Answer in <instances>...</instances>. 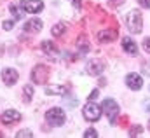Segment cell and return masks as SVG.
<instances>
[{"label": "cell", "mask_w": 150, "mask_h": 138, "mask_svg": "<svg viewBox=\"0 0 150 138\" xmlns=\"http://www.w3.org/2000/svg\"><path fill=\"white\" fill-rule=\"evenodd\" d=\"M126 25L131 33H140L143 28V14L140 9H131L126 14Z\"/></svg>", "instance_id": "1"}, {"label": "cell", "mask_w": 150, "mask_h": 138, "mask_svg": "<svg viewBox=\"0 0 150 138\" xmlns=\"http://www.w3.org/2000/svg\"><path fill=\"white\" fill-rule=\"evenodd\" d=\"M68 93H70V86H65V84H52L45 87V95L49 96H65Z\"/></svg>", "instance_id": "8"}, {"label": "cell", "mask_w": 150, "mask_h": 138, "mask_svg": "<svg viewBox=\"0 0 150 138\" xmlns=\"http://www.w3.org/2000/svg\"><path fill=\"white\" fill-rule=\"evenodd\" d=\"M65 103L68 105V107H72V108H74V107H77V103H79V102H77V98H65Z\"/></svg>", "instance_id": "24"}, {"label": "cell", "mask_w": 150, "mask_h": 138, "mask_svg": "<svg viewBox=\"0 0 150 138\" xmlns=\"http://www.w3.org/2000/svg\"><path fill=\"white\" fill-rule=\"evenodd\" d=\"M49 77V70L45 65H37L35 68L32 70V80L33 84H45Z\"/></svg>", "instance_id": "7"}, {"label": "cell", "mask_w": 150, "mask_h": 138, "mask_svg": "<svg viewBox=\"0 0 150 138\" xmlns=\"http://www.w3.org/2000/svg\"><path fill=\"white\" fill-rule=\"evenodd\" d=\"M12 26H14V21L12 19H4V23H2V28L4 30L9 32V30H12Z\"/></svg>", "instance_id": "23"}, {"label": "cell", "mask_w": 150, "mask_h": 138, "mask_svg": "<svg viewBox=\"0 0 150 138\" xmlns=\"http://www.w3.org/2000/svg\"><path fill=\"white\" fill-rule=\"evenodd\" d=\"M149 131H150V121H149Z\"/></svg>", "instance_id": "32"}, {"label": "cell", "mask_w": 150, "mask_h": 138, "mask_svg": "<svg viewBox=\"0 0 150 138\" xmlns=\"http://www.w3.org/2000/svg\"><path fill=\"white\" fill-rule=\"evenodd\" d=\"M96 137H98V131L94 128H89V129L84 131V138H96Z\"/></svg>", "instance_id": "21"}, {"label": "cell", "mask_w": 150, "mask_h": 138, "mask_svg": "<svg viewBox=\"0 0 150 138\" xmlns=\"http://www.w3.org/2000/svg\"><path fill=\"white\" fill-rule=\"evenodd\" d=\"M138 4L145 9H150V0H138Z\"/></svg>", "instance_id": "28"}, {"label": "cell", "mask_w": 150, "mask_h": 138, "mask_svg": "<svg viewBox=\"0 0 150 138\" xmlns=\"http://www.w3.org/2000/svg\"><path fill=\"white\" fill-rule=\"evenodd\" d=\"M23 95H25V102L28 103V102L33 98V86H32V84H26V86L23 87Z\"/></svg>", "instance_id": "19"}, {"label": "cell", "mask_w": 150, "mask_h": 138, "mask_svg": "<svg viewBox=\"0 0 150 138\" xmlns=\"http://www.w3.org/2000/svg\"><path fill=\"white\" fill-rule=\"evenodd\" d=\"M101 110H103V114L108 117V121H110V124H115V119H117V115H119V103L112 100V98H107V100H103V103H101Z\"/></svg>", "instance_id": "3"}, {"label": "cell", "mask_w": 150, "mask_h": 138, "mask_svg": "<svg viewBox=\"0 0 150 138\" xmlns=\"http://www.w3.org/2000/svg\"><path fill=\"white\" fill-rule=\"evenodd\" d=\"M18 79H19L18 70H14V68H4L2 70V80H4L5 86H14L18 82Z\"/></svg>", "instance_id": "9"}, {"label": "cell", "mask_w": 150, "mask_h": 138, "mask_svg": "<svg viewBox=\"0 0 150 138\" xmlns=\"http://www.w3.org/2000/svg\"><path fill=\"white\" fill-rule=\"evenodd\" d=\"M120 44H122V49H124L127 54H131V56H136V54H138V46H136V42H134L131 37H124Z\"/></svg>", "instance_id": "13"}, {"label": "cell", "mask_w": 150, "mask_h": 138, "mask_svg": "<svg viewBox=\"0 0 150 138\" xmlns=\"http://www.w3.org/2000/svg\"><path fill=\"white\" fill-rule=\"evenodd\" d=\"M67 32V25L65 23H56L52 28H51V33L54 35V37H59V35H63Z\"/></svg>", "instance_id": "16"}, {"label": "cell", "mask_w": 150, "mask_h": 138, "mask_svg": "<svg viewBox=\"0 0 150 138\" xmlns=\"http://www.w3.org/2000/svg\"><path fill=\"white\" fill-rule=\"evenodd\" d=\"M82 115H84L86 121L96 122L101 117V107H98L94 102H87V103L84 105V108H82Z\"/></svg>", "instance_id": "4"}, {"label": "cell", "mask_w": 150, "mask_h": 138, "mask_svg": "<svg viewBox=\"0 0 150 138\" xmlns=\"http://www.w3.org/2000/svg\"><path fill=\"white\" fill-rule=\"evenodd\" d=\"M145 107H147V110H149V112H150V103H147V105H145Z\"/></svg>", "instance_id": "31"}, {"label": "cell", "mask_w": 150, "mask_h": 138, "mask_svg": "<svg viewBox=\"0 0 150 138\" xmlns=\"http://www.w3.org/2000/svg\"><path fill=\"white\" fill-rule=\"evenodd\" d=\"M19 7L28 14H38L44 9V2L42 0H21Z\"/></svg>", "instance_id": "6"}, {"label": "cell", "mask_w": 150, "mask_h": 138, "mask_svg": "<svg viewBox=\"0 0 150 138\" xmlns=\"http://www.w3.org/2000/svg\"><path fill=\"white\" fill-rule=\"evenodd\" d=\"M124 4V0H110V5H113V7H120Z\"/></svg>", "instance_id": "29"}, {"label": "cell", "mask_w": 150, "mask_h": 138, "mask_svg": "<svg viewBox=\"0 0 150 138\" xmlns=\"http://www.w3.org/2000/svg\"><path fill=\"white\" fill-rule=\"evenodd\" d=\"M126 84L127 87H131L133 91H138L143 87V79L138 75V73H127L126 75Z\"/></svg>", "instance_id": "10"}, {"label": "cell", "mask_w": 150, "mask_h": 138, "mask_svg": "<svg viewBox=\"0 0 150 138\" xmlns=\"http://www.w3.org/2000/svg\"><path fill=\"white\" fill-rule=\"evenodd\" d=\"M117 37V30L113 28H103L101 32H98V40L101 44H107V42H113Z\"/></svg>", "instance_id": "14"}, {"label": "cell", "mask_w": 150, "mask_h": 138, "mask_svg": "<svg viewBox=\"0 0 150 138\" xmlns=\"http://www.w3.org/2000/svg\"><path fill=\"white\" fill-rule=\"evenodd\" d=\"M142 47H143V51H145L147 54H150V37H145V38H143Z\"/></svg>", "instance_id": "22"}, {"label": "cell", "mask_w": 150, "mask_h": 138, "mask_svg": "<svg viewBox=\"0 0 150 138\" xmlns=\"http://www.w3.org/2000/svg\"><path fill=\"white\" fill-rule=\"evenodd\" d=\"M42 26H44V23H42L38 18H32L30 21H26V23H25L23 30H25L26 33H38V32L42 30Z\"/></svg>", "instance_id": "11"}, {"label": "cell", "mask_w": 150, "mask_h": 138, "mask_svg": "<svg viewBox=\"0 0 150 138\" xmlns=\"http://www.w3.org/2000/svg\"><path fill=\"white\" fill-rule=\"evenodd\" d=\"M77 47H79L82 53H89V49H91V46H89V42H87V38H86V37H80V38H79Z\"/></svg>", "instance_id": "18"}, {"label": "cell", "mask_w": 150, "mask_h": 138, "mask_svg": "<svg viewBox=\"0 0 150 138\" xmlns=\"http://www.w3.org/2000/svg\"><path fill=\"white\" fill-rule=\"evenodd\" d=\"M105 84H107V80H105V79H100V80H98V86H105Z\"/></svg>", "instance_id": "30"}, {"label": "cell", "mask_w": 150, "mask_h": 138, "mask_svg": "<svg viewBox=\"0 0 150 138\" xmlns=\"http://www.w3.org/2000/svg\"><path fill=\"white\" fill-rule=\"evenodd\" d=\"M16 137L18 138H32L33 137V131H30V129H19L16 133Z\"/></svg>", "instance_id": "20"}, {"label": "cell", "mask_w": 150, "mask_h": 138, "mask_svg": "<svg viewBox=\"0 0 150 138\" xmlns=\"http://www.w3.org/2000/svg\"><path fill=\"white\" fill-rule=\"evenodd\" d=\"M142 129H143L142 126H134L133 129H129V135H131V137H134V135H138V133H142Z\"/></svg>", "instance_id": "26"}, {"label": "cell", "mask_w": 150, "mask_h": 138, "mask_svg": "<svg viewBox=\"0 0 150 138\" xmlns=\"http://www.w3.org/2000/svg\"><path fill=\"white\" fill-rule=\"evenodd\" d=\"M40 49L45 53V54H56V46H54V42H51V40H42L40 42Z\"/></svg>", "instance_id": "15"}, {"label": "cell", "mask_w": 150, "mask_h": 138, "mask_svg": "<svg viewBox=\"0 0 150 138\" xmlns=\"http://www.w3.org/2000/svg\"><path fill=\"white\" fill-rule=\"evenodd\" d=\"M105 68H107V63L103 60H89L86 65V72L93 77H100Z\"/></svg>", "instance_id": "5"}, {"label": "cell", "mask_w": 150, "mask_h": 138, "mask_svg": "<svg viewBox=\"0 0 150 138\" xmlns=\"http://www.w3.org/2000/svg\"><path fill=\"white\" fill-rule=\"evenodd\" d=\"M142 68H143L142 72H143L147 77H150V63H149V61H147V63H143V65H142Z\"/></svg>", "instance_id": "25"}, {"label": "cell", "mask_w": 150, "mask_h": 138, "mask_svg": "<svg viewBox=\"0 0 150 138\" xmlns=\"http://www.w3.org/2000/svg\"><path fill=\"white\" fill-rule=\"evenodd\" d=\"M98 93H100L98 89H93L91 95H89V102H94V98H98Z\"/></svg>", "instance_id": "27"}, {"label": "cell", "mask_w": 150, "mask_h": 138, "mask_svg": "<svg viewBox=\"0 0 150 138\" xmlns=\"http://www.w3.org/2000/svg\"><path fill=\"white\" fill-rule=\"evenodd\" d=\"M45 121H47L49 126L58 128V126H63V124H65V121H67V114L63 112V108H59V107H52V108H49V110L45 112Z\"/></svg>", "instance_id": "2"}, {"label": "cell", "mask_w": 150, "mask_h": 138, "mask_svg": "<svg viewBox=\"0 0 150 138\" xmlns=\"http://www.w3.org/2000/svg\"><path fill=\"white\" fill-rule=\"evenodd\" d=\"M9 11H11V14L14 16V21H19V19H23L21 9L18 7V4H11V5H9Z\"/></svg>", "instance_id": "17"}, {"label": "cell", "mask_w": 150, "mask_h": 138, "mask_svg": "<svg viewBox=\"0 0 150 138\" xmlns=\"http://www.w3.org/2000/svg\"><path fill=\"white\" fill-rule=\"evenodd\" d=\"M19 119H21V114H19L18 110H14V108H9V110H5V112L0 115V121H2L4 124L16 122V121H19Z\"/></svg>", "instance_id": "12"}]
</instances>
